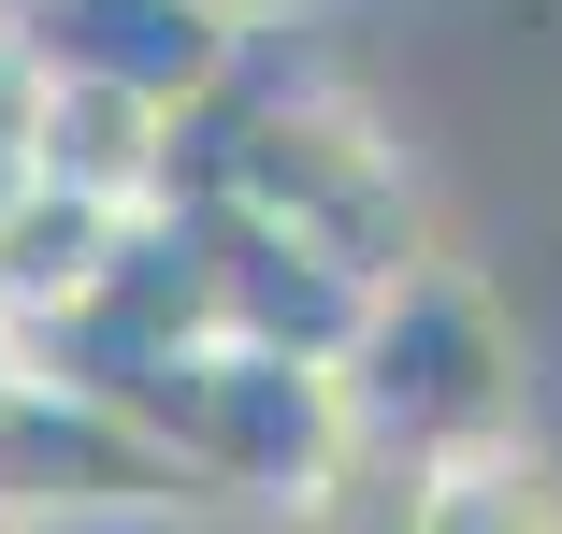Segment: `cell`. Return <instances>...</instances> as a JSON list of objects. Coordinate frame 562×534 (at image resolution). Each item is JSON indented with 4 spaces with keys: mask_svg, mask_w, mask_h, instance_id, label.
Returning a JSON list of instances; mask_svg holds the SVG:
<instances>
[{
    "mask_svg": "<svg viewBox=\"0 0 562 534\" xmlns=\"http://www.w3.org/2000/svg\"><path fill=\"white\" fill-rule=\"evenodd\" d=\"M347 376V419H361V463H476L519 434V333L476 275L447 260H404L361 318V347L331 361Z\"/></svg>",
    "mask_w": 562,
    "mask_h": 534,
    "instance_id": "6da1fadb",
    "label": "cell"
},
{
    "mask_svg": "<svg viewBox=\"0 0 562 534\" xmlns=\"http://www.w3.org/2000/svg\"><path fill=\"white\" fill-rule=\"evenodd\" d=\"M159 448H173L202 491L317 505L331 477L361 463V419H347V376H331V361H289V347L216 333V347H188L173 390H159Z\"/></svg>",
    "mask_w": 562,
    "mask_h": 534,
    "instance_id": "7a4b0ae2",
    "label": "cell"
},
{
    "mask_svg": "<svg viewBox=\"0 0 562 534\" xmlns=\"http://www.w3.org/2000/svg\"><path fill=\"white\" fill-rule=\"evenodd\" d=\"M202 218V260H216V333H246V347H289V361H347L361 347V318L390 275H361L331 232L274 218V202H188Z\"/></svg>",
    "mask_w": 562,
    "mask_h": 534,
    "instance_id": "3957f363",
    "label": "cell"
},
{
    "mask_svg": "<svg viewBox=\"0 0 562 534\" xmlns=\"http://www.w3.org/2000/svg\"><path fill=\"white\" fill-rule=\"evenodd\" d=\"M173 491H202L131 404H101V390H72V376H44L30 361V390L0 404V520H72V505H173Z\"/></svg>",
    "mask_w": 562,
    "mask_h": 534,
    "instance_id": "277c9868",
    "label": "cell"
},
{
    "mask_svg": "<svg viewBox=\"0 0 562 534\" xmlns=\"http://www.w3.org/2000/svg\"><path fill=\"white\" fill-rule=\"evenodd\" d=\"M15 30L44 44V73H87V87H131L159 116H202L232 87V0H15Z\"/></svg>",
    "mask_w": 562,
    "mask_h": 534,
    "instance_id": "5b68a950",
    "label": "cell"
},
{
    "mask_svg": "<svg viewBox=\"0 0 562 534\" xmlns=\"http://www.w3.org/2000/svg\"><path fill=\"white\" fill-rule=\"evenodd\" d=\"M15 390H30V347H15V333H0V404H15Z\"/></svg>",
    "mask_w": 562,
    "mask_h": 534,
    "instance_id": "8992f818",
    "label": "cell"
},
{
    "mask_svg": "<svg viewBox=\"0 0 562 534\" xmlns=\"http://www.w3.org/2000/svg\"><path fill=\"white\" fill-rule=\"evenodd\" d=\"M0 15H15V0H0Z\"/></svg>",
    "mask_w": 562,
    "mask_h": 534,
    "instance_id": "52a82bcc",
    "label": "cell"
},
{
    "mask_svg": "<svg viewBox=\"0 0 562 534\" xmlns=\"http://www.w3.org/2000/svg\"><path fill=\"white\" fill-rule=\"evenodd\" d=\"M0 534H15V520H0Z\"/></svg>",
    "mask_w": 562,
    "mask_h": 534,
    "instance_id": "ba28073f",
    "label": "cell"
}]
</instances>
